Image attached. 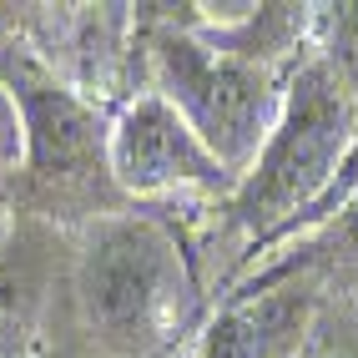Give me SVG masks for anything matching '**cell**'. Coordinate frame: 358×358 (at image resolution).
<instances>
[{
	"instance_id": "1",
	"label": "cell",
	"mask_w": 358,
	"mask_h": 358,
	"mask_svg": "<svg viewBox=\"0 0 358 358\" xmlns=\"http://www.w3.org/2000/svg\"><path fill=\"white\" fill-rule=\"evenodd\" d=\"M358 187L353 106L328 66H303L288 86L282 122L227 197V217L252 237V252L293 227L333 222Z\"/></svg>"
},
{
	"instance_id": "2",
	"label": "cell",
	"mask_w": 358,
	"mask_h": 358,
	"mask_svg": "<svg viewBox=\"0 0 358 358\" xmlns=\"http://www.w3.org/2000/svg\"><path fill=\"white\" fill-rule=\"evenodd\" d=\"M152 66L157 96L172 101L187 116V127L202 136V147L243 182L288 106V86L273 76V66L232 56L192 31L157 36Z\"/></svg>"
},
{
	"instance_id": "3",
	"label": "cell",
	"mask_w": 358,
	"mask_h": 358,
	"mask_svg": "<svg viewBox=\"0 0 358 358\" xmlns=\"http://www.w3.org/2000/svg\"><path fill=\"white\" fill-rule=\"evenodd\" d=\"M187 293L182 248L147 217H111L91 227L76 262V298L91 333L116 348H147L172 323Z\"/></svg>"
},
{
	"instance_id": "4",
	"label": "cell",
	"mask_w": 358,
	"mask_h": 358,
	"mask_svg": "<svg viewBox=\"0 0 358 358\" xmlns=\"http://www.w3.org/2000/svg\"><path fill=\"white\" fill-rule=\"evenodd\" d=\"M106 172L127 197H172V192H217L232 197L237 177L202 147L187 116L147 91L116 111L106 131Z\"/></svg>"
},
{
	"instance_id": "5",
	"label": "cell",
	"mask_w": 358,
	"mask_h": 358,
	"mask_svg": "<svg viewBox=\"0 0 358 358\" xmlns=\"http://www.w3.org/2000/svg\"><path fill=\"white\" fill-rule=\"evenodd\" d=\"M26 131V166L36 177H76L81 166L106 157V131L76 91H66L51 71L31 56H10L0 71Z\"/></svg>"
},
{
	"instance_id": "6",
	"label": "cell",
	"mask_w": 358,
	"mask_h": 358,
	"mask_svg": "<svg viewBox=\"0 0 358 358\" xmlns=\"http://www.w3.org/2000/svg\"><path fill=\"white\" fill-rule=\"evenodd\" d=\"M308 318H313V298L303 288L237 293L207 323L197 358H293L308 333Z\"/></svg>"
},
{
	"instance_id": "7",
	"label": "cell",
	"mask_w": 358,
	"mask_h": 358,
	"mask_svg": "<svg viewBox=\"0 0 358 358\" xmlns=\"http://www.w3.org/2000/svg\"><path fill=\"white\" fill-rule=\"evenodd\" d=\"M36 313H41V293L26 262L0 257V358H31Z\"/></svg>"
},
{
	"instance_id": "8",
	"label": "cell",
	"mask_w": 358,
	"mask_h": 358,
	"mask_svg": "<svg viewBox=\"0 0 358 358\" xmlns=\"http://www.w3.org/2000/svg\"><path fill=\"white\" fill-rule=\"evenodd\" d=\"M323 252H328L333 262H353V268H358V187H353V197L338 207V217L328 222Z\"/></svg>"
},
{
	"instance_id": "9",
	"label": "cell",
	"mask_w": 358,
	"mask_h": 358,
	"mask_svg": "<svg viewBox=\"0 0 358 358\" xmlns=\"http://www.w3.org/2000/svg\"><path fill=\"white\" fill-rule=\"evenodd\" d=\"M26 162V131H20V111L10 101V91L0 86V166Z\"/></svg>"
}]
</instances>
